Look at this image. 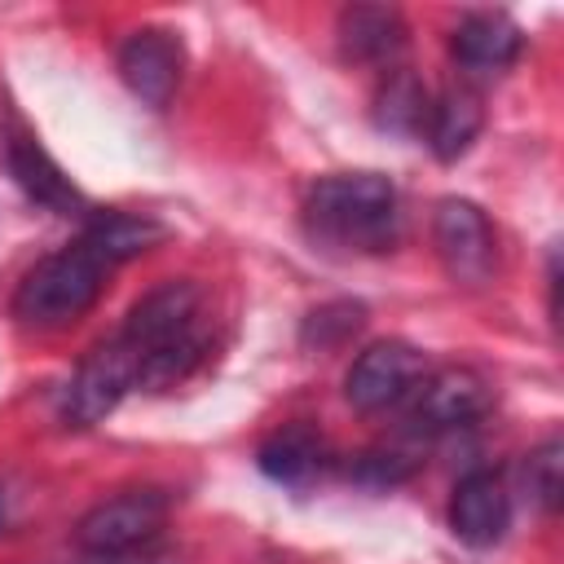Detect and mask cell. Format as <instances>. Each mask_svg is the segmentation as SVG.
Returning a JSON list of instances; mask_svg holds the SVG:
<instances>
[{
  "instance_id": "1",
  "label": "cell",
  "mask_w": 564,
  "mask_h": 564,
  "mask_svg": "<svg viewBox=\"0 0 564 564\" xmlns=\"http://www.w3.org/2000/svg\"><path fill=\"white\" fill-rule=\"evenodd\" d=\"M132 352L141 357V383L137 388H172L181 383L207 348L203 335V291L189 278H167L154 291H145L119 330Z\"/></svg>"
},
{
  "instance_id": "2",
  "label": "cell",
  "mask_w": 564,
  "mask_h": 564,
  "mask_svg": "<svg viewBox=\"0 0 564 564\" xmlns=\"http://www.w3.org/2000/svg\"><path fill=\"white\" fill-rule=\"evenodd\" d=\"M304 220L322 242L348 251H388L401 229L397 189L379 172H339L308 189Z\"/></svg>"
},
{
  "instance_id": "3",
  "label": "cell",
  "mask_w": 564,
  "mask_h": 564,
  "mask_svg": "<svg viewBox=\"0 0 564 564\" xmlns=\"http://www.w3.org/2000/svg\"><path fill=\"white\" fill-rule=\"evenodd\" d=\"M106 273H110V264L97 260L84 242L66 247V251H53L18 282L13 317L26 322V326H40V330L70 326L75 317H84L101 300Z\"/></svg>"
},
{
  "instance_id": "4",
  "label": "cell",
  "mask_w": 564,
  "mask_h": 564,
  "mask_svg": "<svg viewBox=\"0 0 564 564\" xmlns=\"http://www.w3.org/2000/svg\"><path fill=\"white\" fill-rule=\"evenodd\" d=\"M163 524H167V498L159 489H128L97 502L75 524V546L84 555H132V551H150Z\"/></svg>"
},
{
  "instance_id": "5",
  "label": "cell",
  "mask_w": 564,
  "mask_h": 564,
  "mask_svg": "<svg viewBox=\"0 0 564 564\" xmlns=\"http://www.w3.org/2000/svg\"><path fill=\"white\" fill-rule=\"evenodd\" d=\"M137 383H141V357L132 352V344H128L123 335H115V339L97 344V348L79 361V370H75V379H70V388H66V401H62V419H66L70 427H93V423H101Z\"/></svg>"
},
{
  "instance_id": "6",
  "label": "cell",
  "mask_w": 564,
  "mask_h": 564,
  "mask_svg": "<svg viewBox=\"0 0 564 564\" xmlns=\"http://www.w3.org/2000/svg\"><path fill=\"white\" fill-rule=\"evenodd\" d=\"M432 242L458 286H485L498 269V238L471 198H441L432 212Z\"/></svg>"
},
{
  "instance_id": "7",
  "label": "cell",
  "mask_w": 564,
  "mask_h": 564,
  "mask_svg": "<svg viewBox=\"0 0 564 564\" xmlns=\"http://www.w3.org/2000/svg\"><path fill=\"white\" fill-rule=\"evenodd\" d=\"M427 379V361L414 344L405 339H379L370 348L357 352V361L348 366L344 379V397L352 410L361 414H379L392 410L401 401H410V392Z\"/></svg>"
},
{
  "instance_id": "8",
  "label": "cell",
  "mask_w": 564,
  "mask_h": 564,
  "mask_svg": "<svg viewBox=\"0 0 564 564\" xmlns=\"http://www.w3.org/2000/svg\"><path fill=\"white\" fill-rule=\"evenodd\" d=\"M489 405H494V388L480 370L445 366L410 392V423H414V432L436 436V432H454V427H467V423L485 419Z\"/></svg>"
},
{
  "instance_id": "9",
  "label": "cell",
  "mask_w": 564,
  "mask_h": 564,
  "mask_svg": "<svg viewBox=\"0 0 564 564\" xmlns=\"http://www.w3.org/2000/svg\"><path fill=\"white\" fill-rule=\"evenodd\" d=\"M185 70V48L172 31L163 26H141L119 44V75L132 88V97H141L145 106L163 110L181 84Z\"/></svg>"
},
{
  "instance_id": "10",
  "label": "cell",
  "mask_w": 564,
  "mask_h": 564,
  "mask_svg": "<svg viewBox=\"0 0 564 564\" xmlns=\"http://www.w3.org/2000/svg\"><path fill=\"white\" fill-rule=\"evenodd\" d=\"M507 524H511V494H507L502 476L489 471V467L467 471L454 485V498H449L454 538L467 542V546H494V542H502Z\"/></svg>"
},
{
  "instance_id": "11",
  "label": "cell",
  "mask_w": 564,
  "mask_h": 564,
  "mask_svg": "<svg viewBox=\"0 0 564 564\" xmlns=\"http://www.w3.org/2000/svg\"><path fill=\"white\" fill-rule=\"evenodd\" d=\"M449 53L463 70L471 75H494V70H507L516 57H520V26L498 13V9H480V13H467L454 35H449Z\"/></svg>"
},
{
  "instance_id": "12",
  "label": "cell",
  "mask_w": 564,
  "mask_h": 564,
  "mask_svg": "<svg viewBox=\"0 0 564 564\" xmlns=\"http://www.w3.org/2000/svg\"><path fill=\"white\" fill-rule=\"evenodd\" d=\"M9 172H13V181H18L40 207H48V212H57V216L84 212V194L70 185V176L48 159V150H44L40 141L13 137V141H9Z\"/></svg>"
},
{
  "instance_id": "13",
  "label": "cell",
  "mask_w": 564,
  "mask_h": 564,
  "mask_svg": "<svg viewBox=\"0 0 564 564\" xmlns=\"http://www.w3.org/2000/svg\"><path fill=\"white\" fill-rule=\"evenodd\" d=\"M339 48L348 62H392L405 48V18L388 4H348L339 13Z\"/></svg>"
},
{
  "instance_id": "14",
  "label": "cell",
  "mask_w": 564,
  "mask_h": 564,
  "mask_svg": "<svg viewBox=\"0 0 564 564\" xmlns=\"http://www.w3.org/2000/svg\"><path fill=\"white\" fill-rule=\"evenodd\" d=\"M480 128H485V106H480V93L467 84L445 88L427 110V145L441 163H454L458 154H467Z\"/></svg>"
},
{
  "instance_id": "15",
  "label": "cell",
  "mask_w": 564,
  "mask_h": 564,
  "mask_svg": "<svg viewBox=\"0 0 564 564\" xmlns=\"http://www.w3.org/2000/svg\"><path fill=\"white\" fill-rule=\"evenodd\" d=\"M167 238V229L154 220V216H137V212H97L84 229V247L106 260V264H119V260H132L150 247H159Z\"/></svg>"
},
{
  "instance_id": "16",
  "label": "cell",
  "mask_w": 564,
  "mask_h": 564,
  "mask_svg": "<svg viewBox=\"0 0 564 564\" xmlns=\"http://www.w3.org/2000/svg\"><path fill=\"white\" fill-rule=\"evenodd\" d=\"M322 463H326L322 436H317L313 427H300V423L273 432V436L260 445V471L273 476V480H282V485H304V480H313V476L322 471Z\"/></svg>"
},
{
  "instance_id": "17",
  "label": "cell",
  "mask_w": 564,
  "mask_h": 564,
  "mask_svg": "<svg viewBox=\"0 0 564 564\" xmlns=\"http://www.w3.org/2000/svg\"><path fill=\"white\" fill-rule=\"evenodd\" d=\"M432 97L414 70H388L379 93H375V123L388 132H423L427 128Z\"/></svg>"
},
{
  "instance_id": "18",
  "label": "cell",
  "mask_w": 564,
  "mask_h": 564,
  "mask_svg": "<svg viewBox=\"0 0 564 564\" xmlns=\"http://www.w3.org/2000/svg\"><path fill=\"white\" fill-rule=\"evenodd\" d=\"M524 485H529V494H533V502H538L542 511H555V507H560V494H564V445H560V436L542 441V445L529 454V463H524Z\"/></svg>"
},
{
  "instance_id": "19",
  "label": "cell",
  "mask_w": 564,
  "mask_h": 564,
  "mask_svg": "<svg viewBox=\"0 0 564 564\" xmlns=\"http://www.w3.org/2000/svg\"><path fill=\"white\" fill-rule=\"evenodd\" d=\"M366 322V308L352 304V300H335V304H322L308 313V326H304V339L317 344V348H335L344 344L352 330H361Z\"/></svg>"
},
{
  "instance_id": "20",
  "label": "cell",
  "mask_w": 564,
  "mask_h": 564,
  "mask_svg": "<svg viewBox=\"0 0 564 564\" xmlns=\"http://www.w3.org/2000/svg\"><path fill=\"white\" fill-rule=\"evenodd\" d=\"M84 564H176V560L154 555V551H132V555H88Z\"/></svg>"
},
{
  "instance_id": "21",
  "label": "cell",
  "mask_w": 564,
  "mask_h": 564,
  "mask_svg": "<svg viewBox=\"0 0 564 564\" xmlns=\"http://www.w3.org/2000/svg\"><path fill=\"white\" fill-rule=\"evenodd\" d=\"M0 516H4V502H0Z\"/></svg>"
}]
</instances>
